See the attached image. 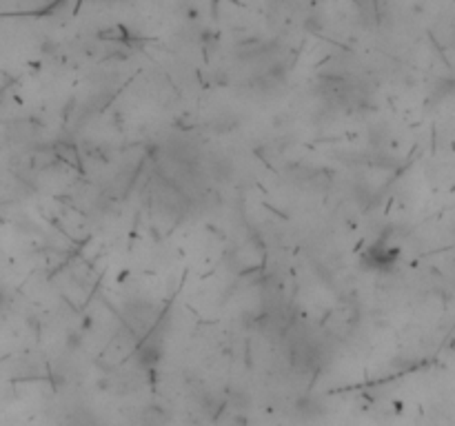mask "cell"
I'll return each mask as SVG.
<instances>
[{
  "instance_id": "6da1fadb",
  "label": "cell",
  "mask_w": 455,
  "mask_h": 426,
  "mask_svg": "<svg viewBox=\"0 0 455 426\" xmlns=\"http://www.w3.org/2000/svg\"><path fill=\"white\" fill-rule=\"evenodd\" d=\"M0 304H3V295H0Z\"/></svg>"
}]
</instances>
